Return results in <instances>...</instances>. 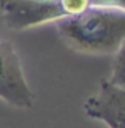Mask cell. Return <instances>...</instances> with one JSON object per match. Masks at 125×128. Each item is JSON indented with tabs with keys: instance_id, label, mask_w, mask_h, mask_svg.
<instances>
[{
	"instance_id": "4",
	"label": "cell",
	"mask_w": 125,
	"mask_h": 128,
	"mask_svg": "<svg viewBox=\"0 0 125 128\" xmlns=\"http://www.w3.org/2000/svg\"><path fill=\"white\" fill-rule=\"evenodd\" d=\"M84 111L90 119L103 122L108 128H125V90L103 79L98 90L84 103Z\"/></svg>"
},
{
	"instance_id": "6",
	"label": "cell",
	"mask_w": 125,
	"mask_h": 128,
	"mask_svg": "<svg viewBox=\"0 0 125 128\" xmlns=\"http://www.w3.org/2000/svg\"><path fill=\"white\" fill-rule=\"evenodd\" d=\"M90 5L95 6H109L125 11V0H90Z\"/></svg>"
},
{
	"instance_id": "1",
	"label": "cell",
	"mask_w": 125,
	"mask_h": 128,
	"mask_svg": "<svg viewBox=\"0 0 125 128\" xmlns=\"http://www.w3.org/2000/svg\"><path fill=\"white\" fill-rule=\"evenodd\" d=\"M62 41L82 54L114 56L125 40V11L90 5L57 22Z\"/></svg>"
},
{
	"instance_id": "3",
	"label": "cell",
	"mask_w": 125,
	"mask_h": 128,
	"mask_svg": "<svg viewBox=\"0 0 125 128\" xmlns=\"http://www.w3.org/2000/svg\"><path fill=\"white\" fill-rule=\"evenodd\" d=\"M0 100L18 109H29L37 98L29 87L14 46L0 41Z\"/></svg>"
},
{
	"instance_id": "5",
	"label": "cell",
	"mask_w": 125,
	"mask_h": 128,
	"mask_svg": "<svg viewBox=\"0 0 125 128\" xmlns=\"http://www.w3.org/2000/svg\"><path fill=\"white\" fill-rule=\"evenodd\" d=\"M114 87L125 90V40L114 54V62H112V70L111 76L108 79Z\"/></svg>"
},
{
	"instance_id": "2",
	"label": "cell",
	"mask_w": 125,
	"mask_h": 128,
	"mask_svg": "<svg viewBox=\"0 0 125 128\" xmlns=\"http://www.w3.org/2000/svg\"><path fill=\"white\" fill-rule=\"evenodd\" d=\"M68 16L65 0H0V19L14 32L57 24Z\"/></svg>"
}]
</instances>
